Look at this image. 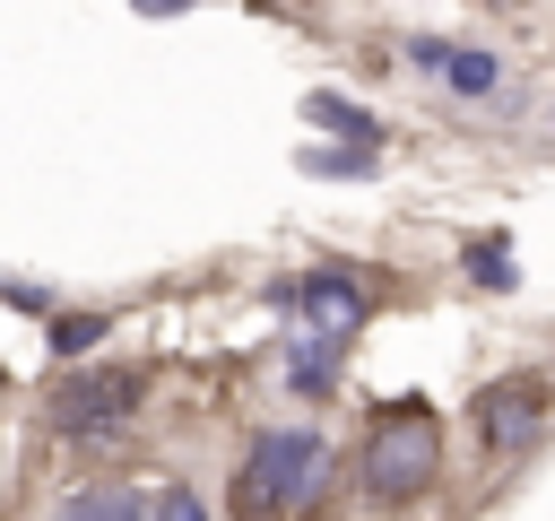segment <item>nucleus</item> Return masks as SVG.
Returning a JSON list of instances; mask_svg holds the SVG:
<instances>
[{"instance_id":"nucleus-4","label":"nucleus","mask_w":555,"mask_h":521,"mask_svg":"<svg viewBox=\"0 0 555 521\" xmlns=\"http://www.w3.org/2000/svg\"><path fill=\"white\" fill-rule=\"evenodd\" d=\"M269 304L278 313H304L321 339H347L356 321H364V278H347V269H312V278H269Z\"/></svg>"},{"instance_id":"nucleus-9","label":"nucleus","mask_w":555,"mask_h":521,"mask_svg":"<svg viewBox=\"0 0 555 521\" xmlns=\"http://www.w3.org/2000/svg\"><path fill=\"white\" fill-rule=\"evenodd\" d=\"M330 347H338V339H304V347L286 356V382H295L304 399H321V391H338V365H330Z\"/></svg>"},{"instance_id":"nucleus-3","label":"nucleus","mask_w":555,"mask_h":521,"mask_svg":"<svg viewBox=\"0 0 555 521\" xmlns=\"http://www.w3.org/2000/svg\"><path fill=\"white\" fill-rule=\"evenodd\" d=\"M139 391H147V373H130V365H87V373H69V382H61L52 425H61L69 443H113V434L130 425Z\"/></svg>"},{"instance_id":"nucleus-7","label":"nucleus","mask_w":555,"mask_h":521,"mask_svg":"<svg viewBox=\"0 0 555 521\" xmlns=\"http://www.w3.org/2000/svg\"><path fill=\"white\" fill-rule=\"evenodd\" d=\"M304 113H312L321 130H338L347 148H382V122H373L364 104H347V96H330V87H312V96H304Z\"/></svg>"},{"instance_id":"nucleus-11","label":"nucleus","mask_w":555,"mask_h":521,"mask_svg":"<svg viewBox=\"0 0 555 521\" xmlns=\"http://www.w3.org/2000/svg\"><path fill=\"white\" fill-rule=\"evenodd\" d=\"M468 278L477 287H512V243L494 234V243H468Z\"/></svg>"},{"instance_id":"nucleus-1","label":"nucleus","mask_w":555,"mask_h":521,"mask_svg":"<svg viewBox=\"0 0 555 521\" xmlns=\"http://www.w3.org/2000/svg\"><path fill=\"white\" fill-rule=\"evenodd\" d=\"M312 478H321V434L312 425H269V434H251V452L234 469V512L243 521L295 512V504H312Z\"/></svg>"},{"instance_id":"nucleus-14","label":"nucleus","mask_w":555,"mask_h":521,"mask_svg":"<svg viewBox=\"0 0 555 521\" xmlns=\"http://www.w3.org/2000/svg\"><path fill=\"white\" fill-rule=\"evenodd\" d=\"M165 9H191V0H139V17H165Z\"/></svg>"},{"instance_id":"nucleus-10","label":"nucleus","mask_w":555,"mask_h":521,"mask_svg":"<svg viewBox=\"0 0 555 521\" xmlns=\"http://www.w3.org/2000/svg\"><path fill=\"white\" fill-rule=\"evenodd\" d=\"M95 339H104V313H52V347L61 356H87Z\"/></svg>"},{"instance_id":"nucleus-5","label":"nucleus","mask_w":555,"mask_h":521,"mask_svg":"<svg viewBox=\"0 0 555 521\" xmlns=\"http://www.w3.org/2000/svg\"><path fill=\"white\" fill-rule=\"evenodd\" d=\"M477 425H486L494 452H529L546 434V391L538 382H486L477 391Z\"/></svg>"},{"instance_id":"nucleus-12","label":"nucleus","mask_w":555,"mask_h":521,"mask_svg":"<svg viewBox=\"0 0 555 521\" xmlns=\"http://www.w3.org/2000/svg\"><path fill=\"white\" fill-rule=\"evenodd\" d=\"M304 174H356V182H364V174H373V148H356V156H347V148H304Z\"/></svg>"},{"instance_id":"nucleus-13","label":"nucleus","mask_w":555,"mask_h":521,"mask_svg":"<svg viewBox=\"0 0 555 521\" xmlns=\"http://www.w3.org/2000/svg\"><path fill=\"white\" fill-rule=\"evenodd\" d=\"M156 521H208V504H199V495H165V504H156Z\"/></svg>"},{"instance_id":"nucleus-2","label":"nucleus","mask_w":555,"mask_h":521,"mask_svg":"<svg viewBox=\"0 0 555 521\" xmlns=\"http://www.w3.org/2000/svg\"><path fill=\"white\" fill-rule=\"evenodd\" d=\"M442 469V425L425 399H399L373 417V443H364V495L373 504H408L416 486H434Z\"/></svg>"},{"instance_id":"nucleus-8","label":"nucleus","mask_w":555,"mask_h":521,"mask_svg":"<svg viewBox=\"0 0 555 521\" xmlns=\"http://www.w3.org/2000/svg\"><path fill=\"white\" fill-rule=\"evenodd\" d=\"M61 521H147V504H139V486H87L61 504Z\"/></svg>"},{"instance_id":"nucleus-6","label":"nucleus","mask_w":555,"mask_h":521,"mask_svg":"<svg viewBox=\"0 0 555 521\" xmlns=\"http://www.w3.org/2000/svg\"><path fill=\"white\" fill-rule=\"evenodd\" d=\"M408 61H416V69H434L451 96H486V87H494V52H460V43H442V35H416V43H408Z\"/></svg>"}]
</instances>
